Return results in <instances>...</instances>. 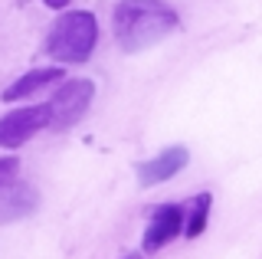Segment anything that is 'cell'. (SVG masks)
Wrapping results in <instances>:
<instances>
[{"label":"cell","mask_w":262,"mask_h":259,"mask_svg":"<svg viewBox=\"0 0 262 259\" xmlns=\"http://www.w3.org/2000/svg\"><path fill=\"white\" fill-rule=\"evenodd\" d=\"M180 17L167 0H118L112 13V36L125 53H144L177 33Z\"/></svg>","instance_id":"6da1fadb"},{"label":"cell","mask_w":262,"mask_h":259,"mask_svg":"<svg viewBox=\"0 0 262 259\" xmlns=\"http://www.w3.org/2000/svg\"><path fill=\"white\" fill-rule=\"evenodd\" d=\"M98 43V20L92 10H59L43 43V53L56 66L89 62Z\"/></svg>","instance_id":"7a4b0ae2"},{"label":"cell","mask_w":262,"mask_h":259,"mask_svg":"<svg viewBox=\"0 0 262 259\" xmlns=\"http://www.w3.org/2000/svg\"><path fill=\"white\" fill-rule=\"evenodd\" d=\"M92 99H95L92 79H66L53 92V99L43 102L46 115H49V128H53V132H69V128H76L79 121L89 115Z\"/></svg>","instance_id":"3957f363"},{"label":"cell","mask_w":262,"mask_h":259,"mask_svg":"<svg viewBox=\"0 0 262 259\" xmlns=\"http://www.w3.org/2000/svg\"><path fill=\"white\" fill-rule=\"evenodd\" d=\"M49 128L46 105H20V109L0 115V151H13L30 138H36L39 132Z\"/></svg>","instance_id":"277c9868"},{"label":"cell","mask_w":262,"mask_h":259,"mask_svg":"<svg viewBox=\"0 0 262 259\" xmlns=\"http://www.w3.org/2000/svg\"><path fill=\"white\" fill-rule=\"evenodd\" d=\"M180 230H184V204H161L154 207L151 220L144 226V236H141V253L144 256H154L161 253L164 246H170Z\"/></svg>","instance_id":"5b68a950"},{"label":"cell","mask_w":262,"mask_h":259,"mask_svg":"<svg viewBox=\"0 0 262 259\" xmlns=\"http://www.w3.org/2000/svg\"><path fill=\"white\" fill-rule=\"evenodd\" d=\"M190 161V151L184 144H170V148L158 151L154 158H144L135 164V174H138V184L141 187H158L164 181H174V177L187 167Z\"/></svg>","instance_id":"8992f818"},{"label":"cell","mask_w":262,"mask_h":259,"mask_svg":"<svg viewBox=\"0 0 262 259\" xmlns=\"http://www.w3.org/2000/svg\"><path fill=\"white\" fill-rule=\"evenodd\" d=\"M59 79H66V72H62V66H39V69H30V72H23L20 79H13L10 85L0 92V99L4 102H27V99H33L36 92H43V89H49V85H56Z\"/></svg>","instance_id":"52a82bcc"},{"label":"cell","mask_w":262,"mask_h":259,"mask_svg":"<svg viewBox=\"0 0 262 259\" xmlns=\"http://www.w3.org/2000/svg\"><path fill=\"white\" fill-rule=\"evenodd\" d=\"M39 210V190L33 184L13 181L7 187H0V223H13L23 217L36 213Z\"/></svg>","instance_id":"ba28073f"},{"label":"cell","mask_w":262,"mask_h":259,"mask_svg":"<svg viewBox=\"0 0 262 259\" xmlns=\"http://www.w3.org/2000/svg\"><path fill=\"white\" fill-rule=\"evenodd\" d=\"M210 210H213V197L207 190H200V193H193L190 200L184 204V236L187 240H196L203 230L210 226Z\"/></svg>","instance_id":"9c48e42d"},{"label":"cell","mask_w":262,"mask_h":259,"mask_svg":"<svg viewBox=\"0 0 262 259\" xmlns=\"http://www.w3.org/2000/svg\"><path fill=\"white\" fill-rule=\"evenodd\" d=\"M16 177H20V158H10V155H4V158H0V187L13 184Z\"/></svg>","instance_id":"30bf717a"},{"label":"cell","mask_w":262,"mask_h":259,"mask_svg":"<svg viewBox=\"0 0 262 259\" xmlns=\"http://www.w3.org/2000/svg\"><path fill=\"white\" fill-rule=\"evenodd\" d=\"M43 4L49 7V10H66V7H69V0H43Z\"/></svg>","instance_id":"8fae6325"},{"label":"cell","mask_w":262,"mask_h":259,"mask_svg":"<svg viewBox=\"0 0 262 259\" xmlns=\"http://www.w3.org/2000/svg\"><path fill=\"white\" fill-rule=\"evenodd\" d=\"M121 259H144V253H125Z\"/></svg>","instance_id":"7c38bea8"}]
</instances>
